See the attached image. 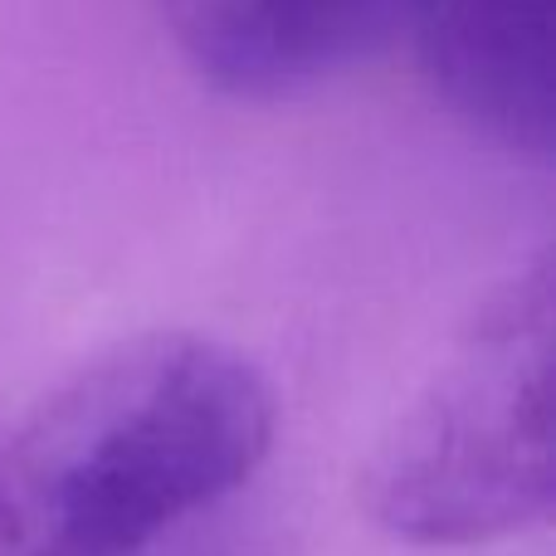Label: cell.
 <instances>
[{"label":"cell","instance_id":"6da1fadb","mask_svg":"<svg viewBox=\"0 0 556 556\" xmlns=\"http://www.w3.org/2000/svg\"><path fill=\"white\" fill-rule=\"evenodd\" d=\"M274 391L235 346H108L0 430V556H137L250 483Z\"/></svg>","mask_w":556,"mask_h":556},{"label":"cell","instance_id":"7a4b0ae2","mask_svg":"<svg viewBox=\"0 0 556 556\" xmlns=\"http://www.w3.org/2000/svg\"><path fill=\"white\" fill-rule=\"evenodd\" d=\"M552 250L508 274L356 479L362 513L410 547H479L552 518Z\"/></svg>","mask_w":556,"mask_h":556},{"label":"cell","instance_id":"3957f363","mask_svg":"<svg viewBox=\"0 0 556 556\" xmlns=\"http://www.w3.org/2000/svg\"><path fill=\"white\" fill-rule=\"evenodd\" d=\"M415 0H156L166 35L230 98H293L371 54Z\"/></svg>","mask_w":556,"mask_h":556},{"label":"cell","instance_id":"277c9868","mask_svg":"<svg viewBox=\"0 0 556 556\" xmlns=\"http://www.w3.org/2000/svg\"><path fill=\"white\" fill-rule=\"evenodd\" d=\"M434 93L489 142L547 162L556 142V0H415Z\"/></svg>","mask_w":556,"mask_h":556}]
</instances>
